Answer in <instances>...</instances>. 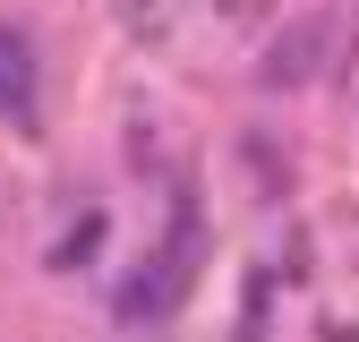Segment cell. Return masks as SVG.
<instances>
[{
    "mask_svg": "<svg viewBox=\"0 0 359 342\" xmlns=\"http://www.w3.org/2000/svg\"><path fill=\"white\" fill-rule=\"evenodd\" d=\"M0 120H34V52H26V34L18 26H0Z\"/></svg>",
    "mask_w": 359,
    "mask_h": 342,
    "instance_id": "obj_3",
    "label": "cell"
},
{
    "mask_svg": "<svg viewBox=\"0 0 359 342\" xmlns=\"http://www.w3.org/2000/svg\"><path fill=\"white\" fill-rule=\"evenodd\" d=\"M95 248H103V214H86V223L60 240V266H77V256H95Z\"/></svg>",
    "mask_w": 359,
    "mask_h": 342,
    "instance_id": "obj_4",
    "label": "cell"
},
{
    "mask_svg": "<svg viewBox=\"0 0 359 342\" xmlns=\"http://www.w3.org/2000/svg\"><path fill=\"white\" fill-rule=\"evenodd\" d=\"M197 266H205V223H197V205H180V214H171V240H163V256H146V266H137V282H120V317H128V325L171 317L180 299H189Z\"/></svg>",
    "mask_w": 359,
    "mask_h": 342,
    "instance_id": "obj_1",
    "label": "cell"
},
{
    "mask_svg": "<svg viewBox=\"0 0 359 342\" xmlns=\"http://www.w3.org/2000/svg\"><path fill=\"white\" fill-rule=\"evenodd\" d=\"M317 60H325V18H299L274 52H265V69H257V86L265 95H283V86H308L317 77Z\"/></svg>",
    "mask_w": 359,
    "mask_h": 342,
    "instance_id": "obj_2",
    "label": "cell"
}]
</instances>
